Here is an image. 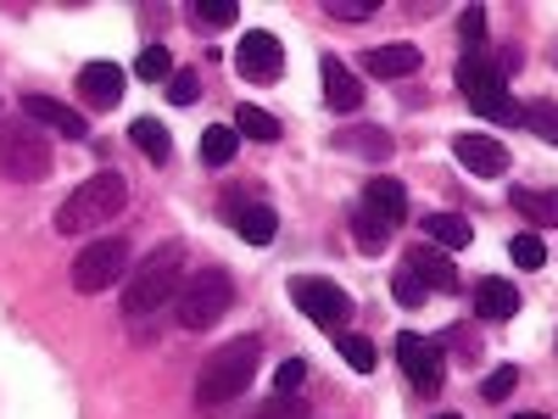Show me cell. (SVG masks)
<instances>
[{
	"instance_id": "34",
	"label": "cell",
	"mask_w": 558,
	"mask_h": 419,
	"mask_svg": "<svg viewBox=\"0 0 558 419\" xmlns=\"http://www.w3.org/2000/svg\"><path fill=\"white\" fill-rule=\"evenodd\" d=\"M514 386H520V369H514V363H502V369H492V375L481 381V397H486V403H502Z\"/></svg>"
},
{
	"instance_id": "30",
	"label": "cell",
	"mask_w": 558,
	"mask_h": 419,
	"mask_svg": "<svg viewBox=\"0 0 558 419\" xmlns=\"http://www.w3.org/2000/svg\"><path fill=\"white\" fill-rule=\"evenodd\" d=\"M336 347H341V358L357 369V375H368V369H375V342H368V336H352V331H341V336H336Z\"/></svg>"
},
{
	"instance_id": "32",
	"label": "cell",
	"mask_w": 558,
	"mask_h": 419,
	"mask_svg": "<svg viewBox=\"0 0 558 419\" xmlns=\"http://www.w3.org/2000/svg\"><path fill=\"white\" fill-rule=\"evenodd\" d=\"M525 129L558 146V101H536V107H525Z\"/></svg>"
},
{
	"instance_id": "29",
	"label": "cell",
	"mask_w": 558,
	"mask_h": 419,
	"mask_svg": "<svg viewBox=\"0 0 558 419\" xmlns=\"http://www.w3.org/2000/svg\"><path fill=\"white\" fill-rule=\"evenodd\" d=\"M134 73H140V79H146V84H157V79H173L179 68H173V57L162 51V45H146V51H140V57H134Z\"/></svg>"
},
{
	"instance_id": "26",
	"label": "cell",
	"mask_w": 558,
	"mask_h": 419,
	"mask_svg": "<svg viewBox=\"0 0 558 419\" xmlns=\"http://www.w3.org/2000/svg\"><path fill=\"white\" fill-rule=\"evenodd\" d=\"M235 134H246V140H263V146H268V140H279V118H268L263 107L241 101V107H235Z\"/></svg>"
},
{
	"instance_id": "11",
	"label": "cell",
	"mask_w": 558,
	"mask_h": 419,
	"mask_svg": "<svg viewBox=\"0 0 558 419\" xmlns=\"http://www.w3.org/2000/svg\"><path fill=\"white\" fill-rule=\"evenodd\" d=\"M23 118H34L39 129H51V134H62V140H89L84 112H73V107L57 101V96H23Z\"/></svg>"
},
{
	"instance_id": "2",
	"label": "cell",
	"mask_w": 558,
	"mask_h": 419,
	"mask_svg": "<svg viewBox=\"0 0 558 419\" xmlns=\"http://www.w3.org/2000/svg\"><path fill=\"white\" fill-rule=\"evenodd\" d=\"M257 358H263V342H257V336L223 342V347L202 363V375H196V408L213 414V408H223V403L246 397V386H252V375H257Z\"/></svg>"
},
{
	"instance_id": "18",
	"label": "cell",
	"mask_w": 558,
	"mask_h": 419,
	"mask_svg": "<svg viewBox=\"0 0 558 419\" xmlns=\"http://www.w3.org/2000/svg\"><path fill=\"white\" fill-rule=\"evenodd\" d=\"M402 268L425 279V291H458V274H452V263H447V258H441L430 241H425V247H413Z\"/></svg>"
},
{
	"instance_id": "6",
	"label": "cell",
	"mask_w": 558,
	"mask_h": 419,
	"mask_svg": "<svg viewBox=\"0 0 558 419\" xmlns=\"http://www.w3.org/2000/svg\"><path fill=\"white\" fill-rule=\"evenodd\" d=\"M45 173H51V134H45L34 118L0 123V179L39 184Z\"/></svg>"
},
{
	"instance_id": "13",
	"label": "cell",
	"mask_w": 558,
	"mask_h": 419,
	"mask_svg": "<svg viewBox=\"0 0 558 419\" xmlns=\"http://www.w3.org/2000/svg\"><path fill=\"white\" fill-rule=\"evenodd\" d=\"M452 157L470 168V173H486V179H497L508 168V146H502V140H492V134H458L452 140Z\"/></svg>"
},
{
	"instance_id": "38",
	"label": "cell",
	"mask_w": 558,
	"mask_h": 419,
	"mask_svg": "<svg viewBox=\"0 0 558 419\" xmlns=\"http://www.w3.org/2000/svg\"><path fill=\"white\" fill-rule=\"evenodd\" d=\"M458 34H463V45H481V34H486V12L470 7V12L458 17Z\"/></svg>"
},
{
	"instance_id": "22",
	"label": "cell",
	"mask_w": 558,
	"mask_h": 419,
	"mask_svg": "<svg viewBox=\"0 0 558 419\" xmlns=\"http://www.w3.org/2000/svg\"><path fill=\"white\" fill-rule=\"evenodd\" d=\"M129 140L140 146V157H151V163H168L173 157V140H168V129L157 118H134L129 123Z\"/></svg>"
},
{
	"instance_id": "20",
	"label": "cell",
	"mask_w": 558,
	"mask_h": 419,
	"mask_svg": "<svg viewBox=\"0 0 558 419\" xmlns=\"http://www.w3.org/2000/svg\"><path fill=\"white\" fill-rule=\"evenodd\" d=\"M425 241L436 252H463V247L475 241V229H470V218H463V213H430L425 218Z\"/></svg>"
},
{
	"instance_id": "31",
	"label": "cell",
	"mask_w": 558,
	"mask_h": 419,
	"mask_svg": "<svg viewBox=\"0 0 558 419\" xmlns=\"http://www.w3.org/2000/svg\"><path fill=\"white\" fill-rule=\"evenodd\" d=\"M508 258H514L520 268H542V263H547V241L536 236V229H525V236L508 241Z\"/></svg>"
},
{
	"instance_id": "37",
	"label": "cell",
	"mask_w": 558,
	"mask_h": 419,
	"mask_svg": "<svg viewBox=\"0 0 558 419\" xmlns=\"http://www.w3.org/2000/svg\"><path fill=\"white\" fill-rule=\"evenodd\" d=\"M302 381H307V363H302V358H286V363H279V375H274L279 392H296Z\"/></svg>"
},
{
	"instance_id": "19",
	"label": "cell",
	"mask_w": 558,
	"mask_h": 419,
	"mask_svg": "<svg viewBox=\"0 0 558 419\" xmlns=\"http://www.w3.org/2000/svg\"><path fill=\"white\" fill-rule=\"evenodd\" d=\"M475 308H481V319H492V324H502V319H514L520 313V291H514V279H481L475 286Z\"/></svg>"
},
{
	"instance_id": "8",
	"label": "cell",
	"mask_w": 558,
	"mask_h": 419,
	"mask_svg": "<svg viewBox=\"0 0 558 419\" xmlns=\"http://www.w3.org/2000/svg\"><path fill=\"white\" fill-rule=\"evenodd\" d=\"M397 363H402V375H408V386L413 392H441V381H447V363H441V342H425L418 331H402L397 336Z\"/></svg>"
},
{
	"instance_id": "3",
	"label": "cell",
	"mask_w": 558,
	"mask_h": 419,
	"mask_svg": "<svg viewBox=\"0 0 558 419\" xmlns=\"http://www.w3.org/2000/svg\"><path fill=\"white\" fill-rule=\"evenodd\" d=\"M123 207H129V179H123L118 168H101V173H89L84 184H73V196L57 207V229H62V236L107 229Z\"/></svg>"
},
{
	"instance_id": "28",
	"label": "cell",
	"mask_w": 558,
	"mask_h": 419,
	"mask_svg": "<svg viewBox=\"0 0 558 419\" xmlns=\"http://www.w3.org/2000/svg\"><path fill=\"white\" fill-rule=\"evenodd\" d=\"M352 241H357V252H380L386 241H391V229L380 224V218H368L363 207L352 213Z\"/></svg>"
},
{
	"instance_id": "7",
	"label": "cell",
	"mask_w": 558,
	"mask_h": 419,
	"mask_svg": "<svg viewBox=\"0 0 558 419\" xmlns=\"http://www.w3.org/2000/svg\"><path fill=\"white\" fill-rule=\"evenodd\" d=\"M112 279H129V241L123 236H101L73 258V291L78 297L112 291Z\"/></svg>"
},
{
	"instance_id": "21",
	"label": "cell",
	"mask_w": 558,
	"mask_h": 419,
	"mask_svg": "<svg viewBox=\"0 0 558 419\" xmlns=\"http://www.w3.org/2000/svg\"><path fill=\"white\" fill-rule=\"evenodd\" d=\"M235 213V229H241V241L246 247H268L274 241V229H279V213L268 202H252V207H229Z\"/></svg>"
},
{
	"instance_id": "12",
	"label": "cell",
	"mask_w": 558,
	"mask_h": 419,
	"mask_svg": "<svg viewBox=\"0 0 558 419\" xmlns=\"http://www.w3.org/2000/svg\"><path fill=\"white\" fill-rule=\"evenodd\" d=\"M368 218H380L386 229H397L402 218H408V191H402V179H391V173H375L363 184V202H357Z\"/></svg>"
},
{
	"instance_id": "25",
	"label": "cell",
	"mask_w": 558,
	"mask_h": 419,
	"mask_svg": "<svg viewBox=\"0 0 558 419\" xmlns=\"http://www.w3.org/2000/svg\"><path fill=\"white\" fill-rule=\"evenodd\" d=\"M235 152H241V134L229 129V123H213V129L202 134V163L223 168V163H235Z\"/></svg>"
},
{
	"instance_id": "9",
	"label": "cell",
	"mask_w": 558,
	"mask_h": 419,
	"mask_svg": "<svg viewBox=\"0 0 558 419\" xmlns=\"http://www.w3.org/2000/svg\"><path fill=\"white\" fill-rule=\"evenodd\" d=\"M296 308H302L313 324H324L330 336H341L347 319H352V297L336 286V279H296Z\"/></svg>"
},
{
	"instance_id": "35",
	"label": "cell",
	"mask_w": 558,
	"mask_h": 419,
	"mask_svg": "<svg viewBox=\"0 0 558 419\" xmlns=\"http://www.w3.org/2000/svg\"><path fill=\"white\" fill-rule=\"evenodd\" d=\"M391 297H397L402 308H418V302H425V279H418V274H408V268H402V274L391 279Z\"/></svg>"
},
{
	"instance_id": "16",
	"label": "cell",
	"mask_w": 558,
	"mask_h": 419,
	"mask_svg": "<svg viewBox=\"0 0 558 419\" xmlns=\"http://www.w3.org/2000/svg\"><path fill=\"white\" fill-rule=\"evenodd\" d=\"M363 68L375 73V79H408V73L425 68V51L408 45V39H391V45H375V51L363 57Z\"/></svg>"
},
{
	"instance_id": "17",
	"label": "cell",
	"mask_w": 558,
	"mask_h": 419,
	"mask_svg": "<svg viewBox=\"0 0 558 419\" xmlns=\"http://www.w3.org/2000/svg\"><path fill=\"white\" fill-rule=\"evenodd\" d=\"M336 152L363 157V163H386V157L397 152V140H391L380 123H357V129H341V134H336Z\"/></svg>"
},
{
	"instance_id": "15",
	"label": "cell",
	"mask_w": 558,
	"mask_h": 419,
	"mask_svg": "<svg viewBox=\"0 0 558 419\" xmlns=\"http://www.w3.org/2000/svg\"><path fill=\"white\" fill-rule=\"evenodd\" d=\"M318 73H324V101H330V112H357L363 107V84L341 57H324Z\"/></svg>"
},
{
	"instance_id": "4",
	"label": "cell",
	"mask_w": 558,
	"mask_h": 419,
	"mask_svg": "<svg viewBox=\"0 0 558 419\" xmlns=\"http://www.w3.org/2000/svg\"><path fill=\"white\" fill-rule=\"evenodd\" d=\"M229 302H235V279H229L218 263H207V268L184 274V286L173 297V313H179L184 331H213V324L229 313Z\"/></svg>"
},
{
	"instance_id": "5",
	"label": "cell",
	"mask_w": 558,
	"mask_h": 419,
	"mask_svg": "<svg viewBox=\"0 0 558 419\" xmlns=\"http://www.w3.org/2000/svg\"><path fill=\"white\" fill-rule=\"evenodd\" d=\"M458 89H463V101H470L481 118H492V123H525V112L514 107V96H508L502 62H492L486 51H470L458 62Z\"/></svg>"
},
{
	"instance_id": "24",
	"label": "cell",
	"mask_w": 558,
	"mask_h": 419,
	"mask_svg": "<svg viewBox=\"0 0 558 419\" xmlns=\"http://www.w3.org/2000/svg\"><path fill=\"white\" fill-rule=\"evenodd\" d=\"M184 17H191V28H229V23H235L241 17V7H235V0H191V12H184Z\"/></svg>"
},
{
	"instance_id": "1",
	"label": "cell",
	"mask_w": 558,
	"mask_h": 419,
	"mask_svg": "<svg viewBox=\"0 0 558 419\" xmlns=\"http://www.w3.org/2000/svg\"><path fill=\"white\" fill-rule=\"evenodd\" d=\"M184 274H191V252H184V241H162L140 268H129V279H123V324H129L134 342L151 336V319L179 297Z\"/></svg>"
},
{
	"instance_id": "33",
	"label": "cell",
	"mask_w": 558,
	"mask_h": 419,
	"mask_svg": "<svg viewBox=\"0 0 558 419\" xmlns=\"http://www.w3.org/2000/svg\"><path fill=\"white\" fill-rule=\"evenodd\" d=\"M196 96H202V73H196V68H179V73L168 79V101H173V107H191Z\"/></svg>"
},
{
	"instance_id": "14",
	"label": "cell",
	"mask_w": 558,
	"mask_h": 419,
	"mask_svg": "<svg viewBox=\"0 0 558 419\" xmlns=\"http://www.w3.org/2000/svg\"><path fill=\"white\" fill-rule=\"evenodd\" d=\"M78 96L89 107H118L123 101V68L118 62H84L78 68Z\"/></svg>"
},
{
	"instance_id": "36",
	"label": "cell",
	"mask_w": 558,
	"mask_h": 419,
	"mask_svg": "<svg viewBox=\"0 0 558 419\" xmlns=\"http://www.w3.org/2000/svg\"><path fill=\"white\" fill-rule=\"evenodd\" d=\"M324 12L341 23H363V17H375V0H324Z\"/></svg>"
},
{
	"instance_id": "10",
	"label": "cell",
	"mask_w": 558,
	"mask_h": 419,
	"mask_svg": "<svg viewBox=\"0 0 558 419\" xmlns=\"http://www.w3.org/2000/svg\"><path fill=\"white\" fill-rule=\"evenodd\" d=\"M235 73L246 84H274L286 73V51H279V39L268 28H246V39L235 45Z\"/></svg>"
},
{
	"instance_id": "23",
	"label": "cell",
	"mask_w": 558,
	"mask_h": 419,
	"mask_svg": "<svg viewBox=\"0 0 558 419\" xmlns=\"http://www.w3.org/2000/svg\"><path fill=\"white\" fill-rule=\"evenodd\" d=\"M514 213H525L536 229H558V191H514Z\"/></svg>"
},
{
	"instance_id": "39",
	"label": "cell",
	"mask_w": 558,
	"mask_h": 419,
	"mask_svg": "<svg viewBox=\"0 0 558 419\" xmlns=\"http://www.w3.org/2000/svg\"><path fill=\"white\" fill-rule=\"evenodd\" d=\"M514 419H547V414H514Z\"/></svg>"
},
{
	"instance_id": "27",
	"label": "cell",
	"mask_w": 558,
	"mask_h": 419,
	"mask_svg": "<svg viewBox=\"0 0 558 419\" xmlns=\"http://www.w3.org/2000/svg\"><path fill=\"white\" fill-rule=\"evenodd\" d=\"M241 419H307V403H302L296 392H274L268 403H257V408H246Z\"/></svg>"
},
{
	"instance_id": "40",
	"label": "cell",
	"mask_w": 558,
	"mask_h": 419,
	"mask_svg": "<svg viewBox=\"0 0 558 419\" xmlns=\"http://www.w3.org/2000/svg\"><path fill=\"white\" fill-rule=\"evenodd\" d=\"M436 419H458V414H436Z\"/></svg>"
}]
</instances>
